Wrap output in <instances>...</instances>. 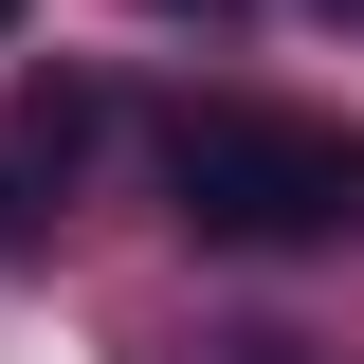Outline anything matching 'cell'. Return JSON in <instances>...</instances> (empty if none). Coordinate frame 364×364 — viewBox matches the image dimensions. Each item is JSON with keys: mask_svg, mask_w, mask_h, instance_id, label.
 <instances>
[{"mask_svg": "<svg viewBox=\"0 0 364 364\" xmlns=\"http://www.w3.org/2000/svg\"><path fill=\"white\" fill-rule=\"evenodd\" d=\"M164 200L200 255H328V237H364V128L200 91V109H164Z\"/></svg>", "mask_w": 364, "mask_h": 364, "instance_id": "1", "label": "cell"}, {"mask_svg": "<svg viewBox=\"0 0 364 364\" xmlns=\"http://www.w3.org/2000/svg\"><path fill=\"white\" fill-rule=\"evenodd\" d=\"M91 146H109V91L91 73H18V109H0V237H55L73 219Z\"/></svg>", "mask_w": 364, "mask_h": 364, "instance_id": "2", "label": "cell"}, {"mask_svg": "<svg viewBox=\"0 0 364 364\" xmlns=\"http://www.w3.org/2000/svg\"><path fill=\"white\" fill-rule=\"evenodd\" d=\"M164 18H219V0H164Z\"/></svg>", "mask_w": 364, "mask_h": 364, "instance_id": "3", "label": "cell"}, {"mask_svg": "<svg viewBox=\"0 0 364 364\" xmlns=\"http://www.w3.org/2000/svg\"><path fill=\"white\" fill-rule=\"evenodd\" d=\"M0 37H18V0H0Z\"/></svg>", "mask_w": 364, "mask_h": 364, "instance_id": "4", "label": "cell"}, {"mask_svg": "<svg viewBox=\"0 0 364 364\" xmlns=\"http://www.w3.org/2000/svg\"><path fill=\"white\" fill-rule=\"evenodd\" d=\"M346 18H364V0H346Z\"/></svg>", "mask_w": 364, "mask_h": 364, "instance_id": "5", "label": "cell"}]
</instances>
